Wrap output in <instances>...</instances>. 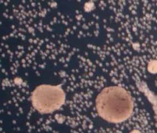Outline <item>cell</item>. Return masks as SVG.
Here are the masks:
<instances>
[{
  "instance_id": "obj_1",
  "label": "cell",
  "mask_w": 157,
  "mask_h": 133,
  "mask_svg": "<svg viewBox=\"0 0 157 133\" xmlns=\"http://www.w3.org/2000/svg\"><path fill=\"white\" fill-rule=\"evenodd\" d=\"M98 112L108 122L119 123L128 118L133 110L131 96L118 87L105 89L97 99Z\"/></svg>"
},
{
  "instance_id": "obj_2",
  "label": "cell",
  "mask_w": 157,
  "mask_h": 133,
  "mask_svg": "<svg viewBox=\"0 0 157 133\" xmlns=\"http://www.w3.org/2000/svg\"><path fill=\"white\" fill-rule=\"evenodd\" d=\"M149 70L150 72L155 73L157 72V63L153 62L152 63L149 65Z\"/></svg>"
}]
</instances>
